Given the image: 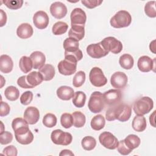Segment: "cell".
<instances>
[{"label": "cell", "mask_w": 156, "mask_h": 156, "mask_svg": "<svg viewBox=\"0 0 156 156\" xmlns=\"http://www.w3.org/2000/svg\"><path fill=\"white\" fill-rule=\"evenodd\" d=\"M132 115L131 107L125 103H119L110 107L105 113V118L108 121L117 119L121 122L128 121Z\"/></svg>", "instance_id": "cell-1"}, {"label": "cell", "mask_w": 156, "mask_h": 156, "mask_svg": "<svg viewBox=\"0 0 156 156\" xmlns=\"http://www.w3.org/2000/svg\"><path fill=\"white\" fill-rule=\"evenodd\" d=\"M77 62L73 56L68 55H65V59L61 60L57 66L59 73L65 76L73 74L76 71Z\"/></svg>", "instance_id": "cell-2"}, {"label": "cell", "mask_w": 156, "mask_h": 156, "mask_svg": "<svg viewBox=\"0 0 156 156\" xmlns=\"http://www.w3.org/2000/svg\"><path fill=\"white\" fill-rule=\"evenodd\" d=\"M154 107L152 99L148 96H143L135 101L133 109L136 115H144L151 111Z\"/></svg>", "instance_id": "cell-3"}, {"label": "cell", "mask_w": 156, "mask_h": 156, "mask_svg": "<svg viewBox=\"0 0 156 156\" xmlns=\"http://www.w3.org/2000/svg\"><path fill=\"white\" fill-rule=\"evenodd\" d=\"M132 21L130 14L126 10L118 11L112 18L110 23L115 28H122L128 27Z\"/></svg>", "instance_id": "cell-4"}, {"label": "cell", "mask_w": 156, "mask_h": 156, "mask_svg": "<svg viewBox=\"0 0 156 156\" xmlns=\"http://www.w3.org/2000/svg\"><path fill=\"white\" fill-rule=\"evenodd\" d=\"M105 107L103 94L100 91H94L90 96L88 103L89 110L94 113L101 112Z\"/></svg>", "instance_id": "cell-5"}, {"label": "cell", "mask_w": 156, "mask_h": 156, "mask_svg": "<svg viewBox=\"0 0 156 156\" xmlns=\"http://www.w3.org/2000/svg\"><path fill=\"white\" fill-rule=\"evenodd\" d=\"M51 139L55 144L67 146L72 142L73 136L69 132H63L60 129H56L52 132Z\"/></svg>", "instance_id": "cell-6"}, {"label": "cell", "mask_w": 156, "mask_h": 156, "mask_svg": "<svg viewBox=\"0 0 156 156\" xmlns=\"http://www.w3.org/2000/svg\"><path fill=\"white\" fill-rule=\"evenodd\" d=\"M16 141L24 145L31 143L34 140V135L29 130V126H25L18 128L14 130Z\"/></svg>", "instance_id": "cell-7"}, {"label": "cell", "mask_w": 156, "mask_h": 156, "mask_svg": "<svg viewBox=\"0 0 156 156\" xmlns=\"http://www.w3.org/2000/svg\"><path fill=\"white\" fill-rule=\"evenodd\" d=\"M101 43L103 48L108 52L119 54L122 49V43L113 37H108L104 38Z\"/></svg>", "instance_id": "cell-8"}, {"label": "cell", "mask_w": 156, "mask_h": 156, "mask_svg": "<svg viewBox=\"0 0 156 156\" xmlns=\"http://www.w3.org/2000/svg\"><path fill=\"white\" fill-rule=\"evenodd\" d=\"M89 79L91 84L96 87H101L107 83V79L99 67H94L91 69Z\"/></svg>", "instance_id": "cell-9"}, {"label": "cell", "mask_w": 156, "mask_h": 156, "mask_svg": "<svg viewBox=\"0 0 156 156\" xmlns=\"http://www.w3.org/2000/svg\"><path fill=\"white\" fill-rule=\"evenodd\" d=\"M99 141L104 147L110 150L117 148L119 143L117 138L109 132L101 133L99 136Z\"/></svg>", "instance_id": "cell-10"}, {"label": "cell", "mask_w": 156, "mask_h": 156, "mask_svg": "<svg viewBox=\"0 0 156 156\" xmlns=\"http://www.w3.org/2000/svg\"><path fill=\"white\" fill-rule=\"evenodd\" d=\"M122 92L119 89H112L103 94L105 104L113 106L120 103L122 99Z\"/></svg>", "instance_id": "cell-11"}, {"label": "cell", "mask_w": 156, "mask_h": 156, "mask_svg": "<svg viewBox=\"0 0 156 156\" xmlns=\"http://www.w3.org/2000/svg\"><path fill=\"white\" fill-rule=\"evenodd\" d=\"M87 52L93 58H100L108 54V52L103 48L101 42L88 45L87 48Z\"/></svg>", "instance_id": "cell-12"}, {"label": "cell", "mask_w": 156, "mask_h": 156, "mask_svg": "<svg viewBox=\"0 0 156 156\" xmlns=\"http://www.w3.org/2000/svg\"><path fill=\"white\" fill-rule=\"evenodd\" d=\"M127 75L121 71L115 72L112 74L110 78V83L112 86L116 89H122L127 83Z\"/></svg>", "instance_id": "cell-13"}, {"label": "cell", "mask_w": 156, "mask_h": 156, "mask_svg": "<svg viewBox=\"0 0 156 156\" xmlns=\"http://www.w3.org/2000/svg\"><path fill=\"white\" fill-rule=\"evenodd\" d=\"M70 18L71 26H85L87 20V15L85 12L82 9L75 8L71 13Z\"/></svg>", "instance_id": "cell-14"}, {"label": "cell", "mask_w": 156, "mask_h": 156, "mask_svg": "<svg viewBox=\"0 0 156 156\" xmlns=\"http://www.w3.org/2000/svg\"><path fill=\"white\" fill-rule=\"evenodd\" d=\"M33 23L37 28L44 29L48 26L49 16L45 12L39 10L34 15Z\"/></svg>", "instance_id": "cell-15"}, {"label": "cell", "mask_w": 156, "mask_h": 156, "mask_svg": "<svg viewBox=\"0 0 156 156\" xmlns=\"http://www.w3.org/2000/svg\"><path fill=\"white\" fill-rule=\"evenodd\" d=\"M67 12L66 5L62 2H54L50 6V12L51 15L57 19H62L65 17Z\"/></svg>", "instance_id": "cell-16"}, {"label": "cell", "mask_w": 156, "mask_h": 156, "mask_svg": "<svg viewBox=\"0 0 156 156\" xmlns=\"http://www.w3.org/2000/svg\"><path fill=\"white\" fill-rule=\"evenodd\" d=\"M40 118V112L37 108L30 106L27 107L24 112V119L29 124H36Z\"/></svg>", "instance_id": "cell-17"}, {"label": "cell", "mask_w": 156, "mask_h": 156, "mask_svg": "<svg viewBox=\"0 0 156 156\" xmlns=\"http://www.w3.org/2000/svg\"><path fill=\"white\" fill-rule=\"evenodd\" d=\"M154 62L151 57L147 55H143L139 58L137 66L139 70L143 73H147L154 68Z\"/></svg>", "instance_id": "cell-18"}, {"label": "cell", "mask_w": 156, "mask_h": 156, "mask_svg": "<svg viewBox=\"0 0 156 156\" xmlns=\"http://www.w3.org/2000/svg\"><path fill=\"white\" fill-rule=\"evenodd\" d=\"M30 58L32 62L33 68L34 69H39L44 65L46 57L43 52L40 51H34L30 54Z\"/></svg>", "instance_id": "cell-19"}, {"label": "cell", "mask_w": 156, "mask_h": 156, "mask_svg": "<svg viewBox=\"0 0 156 156\" xmlns=\"http://www.w3.org/2000/svg\"><path fill=\"white\" fill-rule=\"evenodd\" d=\"M33 28L32 26L27 23L21 24L16 29V34L18 37L22 39L30 38L33 35Z\"/></svg>", "instance_id": "cell-20"}, {"label": "cell", "mask_w": 156, "mask_h": 156, "mask_svg": "<svg viewBox=\"0 0 156 156\" xmlns=\"http://www.w3.org/2000/svg\"><path fill=\"white\" fill-rule=\"evenodd\" d=\"M13 63L8 55L3 54L0 57V70L3 73H9L13 69Z\"/></svg>", "instance_id": "cell-21"}, {"label": "cell", "mask_w": 156, "mask_h": 156, "mask_svg": "<svg viewBox=\"0 0 156 156\" xmlns=\"http://www.w3.org/2000/svg\"><path fill=\"white\" fill-rule=\"evenodd\" d=\"M58 98L63 101H68L73 98L74 95V90L68 86H61L56 91Z\"/></svg>", "instance_id": "cell-22"}, {"label": "cell", "mask_w": 156, "mask_h": 156, "mask_svg": "<svg viewBox=\"0 0 156 156\" xmlns=\"http://www.w3.org/2000/svg\"><path fill=\"white\" fill-rule=\"evenodd\" d=\"M85 26L72 25L68 32V35L70 38H73L77 41H80L85 35Z\"/></svg>", "instance_id": "cell-23"}, {"label": "cell", "mask_w": 156, "mask_h": 156, "mask_svg": "<svg viewBox=\"0 0 156 156\" xmlns=\"http://www.w3.org/2000/svg\"><path fill=\"white\" fill-rule=\"evenodd\" d=\"M42 76L43 80L48 81L52 80L55 73L54 67L51 64H46L38 71Z\"/></svg>", "instance_id": "cell-24"}, {"label": "cell", "mask_w": 156, "mask_h": 156, "mask_svg": "<svg viewBox=\"0 0 156 156\" xmlns=\"http://www.w3.org/2000/svg\"><path fill=\"white\" fill-rule=\"evenodd\" d=\"M132 126L133 130L136 132H143L147 126L146 118L143 116V115L135 116L133 119Z\"/></svg>", "instance_id": "cell-25"}, {"label": "cell", "mask_w": 156, "mask_h": 156, "mask_svg": "<svg viewBox=\"0 0 156 156\" xmlns=\"http://www.w3.org/2000/svg\"><path fill=\"white\" fill-rule=\"evenodd\" d=\"M26 80L33 88L40 84L43 82V79L39 72L32 71L26 76Z\"/></svg>", "instance_id": "cell-26"}, {"label": "cell", "mask_w": 156, "mask_h": 156, "mask_svg": "<svg viewBox=\"0 0 156 156\" xmlns=\"http://www.w3.org/2000/svg\"><path fill=\"white\" fill-rule=\"evenodd\" d=\"M79 41L73 38H67L63 41V48L65 52H74L79 50Z\"/></svg>", "instance_id": "cell-27"}, {"label": "cell", "mask_w": 156, "mask_h": 156, "mask_svg": "<svg viewBox=\"0 0 156 156\" xmlns=\"http://www.w3.org/2000/svg\"><path fill=\"white\" fill-rule=\"evenodd\" d=\"M126 146L131 151L138 147L141 143L140 138L136 135L130 134L124 140Z\"/></svg>", "instance_id": "cell-28"}, {"label": "cell", "mask_w": 156, "mask_h": 156, "mask_svg": "<svg viewBox=\"0 0 156 156\" xmlns=\"http://www.w3.org/2000/svg\"><path fill=\"white\" fill-rule=\"evenodd\" d=\"M119 63L122 68L125 69H130L134 64L133 58L129 54H124L120 56Z\"/></svg>", "instance_id": "cell-29"}, {"label": "cell", "mask_w": 156, "mask_h": 156, "mask_svg": "<svg viewBox=\"0 0 156 156\" xmlns=\"http://www.w3.org/2000/svg\"><path fill=\"white\" fill-rule=\"evenodd\" d=\"M90 124L91 128L93 130H100L105 126V118L102 115H97L91 119Z\"/></svg>", "instance_id": "cell-30"}, {"label": "cell", "mask_w": 156, "mask_h": 156, "mask_svg": "<svg viewBox=\"0 0 156 156\" xmlns=\"http://www.w3.org/2000/svg\"><path fill=\"white\" fill-rule=\"evenodd\" d=\"M19 66L22 72L27 73L30 71L33 68L32 62L30 57L27 56H23L20 60Z\"/></svg>", "instance_id": "cell-31"}, {"label": "cell", "mask_w": 156, "mask_h": 156, "mask_svg": "<svg viewBox=\"0 0 156 156\" xmlns=\"http://www.w3.org/2000/svg\"><path fill=\"white\" fill-rule=\"evenodd\" d=\"M86 101V94L81 91H77L74 93L73 98V103L77 108L83 107Z\"/></svg>", "instance_id": "cell-32"}, {"label": "cell", "mask_w": 156, "mask_h": 156, "mask_svg": "<svg viewBox=\"0 0 156 156\" xmlns=\"http://www.w3.org/2000/svg\"><path fill=\"white\" fill-rule=\"evenodd\" d=\"M73 118V126L77 128L83 127L86 122L85 115L79 111H76L72 113Z\"/></svg>", "instance_id": "cell-33"}, {"label": "cell", "mask_w": 156, "mask_h": 156, "mask_svg": "<svg viewBox=\"0 0 156 156\" xmlns=\"http://www.w3.org/2000/svg\"><path fill=\"white\" fill-rule=\"evenodd\" d=\"M4 95L8 100L14 101L18 99L20 96V91L16 87L14 86H9L4 91Z\"/></svg>", "instance_id": "cell-34"}, {"label": "cell", "mask_w": 156, "mask_h": 156, "mask_svg": "<svg viewBox=\"0 0 156 156\" xmlns=\"http://www.w3.org/2000/svg\"><path fill=\"white\" fill-rule=\"evenodd\" d=\"M68 29V25L63 21H58L55 23L52 27V32L55 35H60L65 34Z\"/></svg>", "instance_id": "cell-35"}, {"label": "cell", "mask_w": 156, "mask_h": 156, "mask_svg": "<svg viewBox=\"0 0 156 156\" xmlns=\"http://www.w3.org/2000/svg\"><path fill=\"white\" fill-rule=\"evenodd\" d=\"M81 144L85 150L91 151L95 147L96 141L94 137L91 136H87L82 140Z\"/></svg>", "instance_id": "cell-36"}, {"label": "cell", "mask_w": 156, "mask_h": 156, "mask_svg": "<svg viewBox=\"0 0 156 156\" xmlns=\"http://www.w3.org/2000/svg\"><path fill=\"white\" fill-rule=\"evenodd\" d=\"M57 117L55 115L49 113L46 114L43 118V124L44 126L51 128L54 127L57 124Z\"/></svg>", "instance_id": "cell-37"}, {"label": "cell", "mask_w": 156, "mask_h": 156, "mask_svg": "<svg viewBox=\"0 0 156 156\" xmlns=\"http://www.w3.org/2000/svg\"><path fill=\"white\" fill-rule=\"evenodd\" d=\"M85 81V73L82 71H79L76 73L73 79L74 87L79 88L81 87Z\"/></svg>", "instance_id": "cell-38"}, {"label": "cell", "mask_w": 156, "mask_h": 156, "mask_svg": "<svg viewBox=\"0 0 156 156\" xmlns=\"http://www.w3.org/2000/svg\"><path fill=\"white\" fill-rule=\"evenodd\" d=\"M60 123L64 128H70L73 125V118L72 115L68 113H63L60 117Z\"/></svg>", "instance_id": "cell-39"}, {"label": "cell", "mask_w": 156, "mask_h": 156, "mask_svg": "<svg viewBox=\"0 0 156 156\" xmlns=\"http://www.w3.org/2000/svg\"><path fill=\"white\" fill-rule=\"evenodd\" d=\"M144 12L149 17L155 18L156 16L155 1H149L144 6Z\"/></svg>", "instance_id": "cell-40"}, {"label": "cell", "mask_w": 156, "mask_h": 156, "mask_svg": "<svg viewBox=\"0 0 156 156\" xmlns=\"http://www.w3.org/2000/svg\"><path fill=\"white\" fill-rule=\"evenodd\" d=\"M2 2L9 9L12 10L21 8L24 2L22 0H4Z\"/></svg>", "instance_id": "cell-41"}, {"label": "cell", "mask_w": 156, "mask_h": 156, "mask_svg": "<svg viewBox=\"0 0 156 156\" xmlns=\"http://www.w3.org/2000/svg\"><path fill=\"white\" fill-rule=\"evenodd\" d=\"M13 135L8 131H4L0 133V143L1 144H7L12 142Z\"/></svg>", "instance_id": "cell-42"}, {"label": "cell", "mask_w": 156, "mask_h": 156, "mask_svg": "<svg viewBox=\"0 0 156 156\" xmlns=\"http://www.w3.org/2000/svg\"><path fill=\"white\" fill-rule=\"evenodd\" d=\"M33 99V93L30 91L24 92L20 97V102L24 105H29Z\"/></svg>", "instance_id": "cell-43"}, {"label": "cell", "mask_w": 156, "mask_h": 156, "mask_svg": "<svg viewBox=\"0 0 156 156\" xmlns=\"http://www.w3.org/2000/svg\"><path fill=\"white\" fill-rule=\"evenodd\" d=\"M117 149L119 153H120L121 155H127L129 154L132 151L130 150L125 144L124 140H121L118 143V145L117 147Z\"/></svg>", "instance_id": "cell-44"}, {"label": "cell", "mask_w": 156, "mask_h": 156, "mask_svg": "<svg viewBox=\"0 0 156 156\" xmlns=\"http://www.w3.org/2000/svg\"><path fill=\"white\" fill-rule=\"evenodd\" d=\"M81 2L88 9H93L101 4L102 1L99 0H82Z\"/></svg>", "instance_id": "cell-45"}, {"label": "cell", "mask_w": 156, "mask_h": 156, "mask_svg": "<svg viewBox=\"0 0 156 156\" xmlns=\"http://www.w3.org/2000/svg\"><path fill=\"white\" fill-rule=\"evenodd\" d=\"M2 154L9 156H16L18 154V151L13 145H10L3 149Z\"/></svg>", "instance_id": "cell-46"}, {"label": "cell", "mask_w": 156, "mask_h": 156, "mask_svg": "<svg viewBox=\"0 0 156 156\" xmlns=\"http://www.w3.org/2000/svg\"><path fill=\"white\" fill-rule=\"evenodd\" d=\"M10 110V106L9 104L5 102L1 101V108H0V116L1 117L7 116Z\"/></svg>", "instance_id": "cell-47"}, {"label": "cell", "mask_w": 156, "mask_h": 156, "mask_svg": "<svg viewBox=\"0 0 156 156\" xmlns=\"http://www.w3.org/2000/svg\"><path fill=\"white\" fill-rule=\"evenodd\" d=\"M17 84L23 88H32L26 80V76H23L19 77L17 80Z\"/></svg>", "instance_id": "cell-48"}, {"label": "cell", "mask_w": 156, "mask_h": 156, "mask_svg": "<svg viewBox=\"0 0 156 156\" xmlns=\"http://www.w3.org/2000/svg\"><path fill=\"white\" fill-rule=\"evenodd\" d=\"M0 13H1V21H0V26L2 27L4 26L7 22V15L5 12H4L3 10L1 9L0 10Z\"/></svg>", "instance_id": "cell-49"}, {"label": "cell", "mask_w": 156, "mask_h": 156, "mask_svg": "<svg viewBox=\"0 0 156 156\" xmlns=\"http://www.w3.org/2000/svg\"><path fill=\"white\" fill-rule=\"evenodd\" d=\"M60 156H63V155H71L73 156L74 154L71 152V151L68 149H63L62 150L60 153L59 154Z\"/></svg>", "instance_id": "cell-50"}, {"label": "cell", "mask_w": 156, "mask_h": 156, "mask_svg": "<svg viewBox=\"0 0 156 156\" xmlns=\"http://www.w3.org/2000/svg\"><path fill=\"white\" fill-rule=\"evenodd\" d=\"M155 111H154L152 115H150V118H149V121H150V124L155 127V121H154V118H155Z\"/></svg>", "instance_id": "cell-51"}, {"label": "cell", "mask_w": 156, "mask_h": 156, "mask_svg": "<svg viewBox=\"0 0 156 156\" xmlns=\"http://www.w3.org/2000/svg\"><path fill=\"white\" fill-rule=\"evenodd\" d=\"M155 40H154V41H152L151 43H150V46H149V48H150V50H151V51H152L153 53H155V44H154V43H155Z\"/></svg>", "instance_id": "cell-52"}]
</instances>
